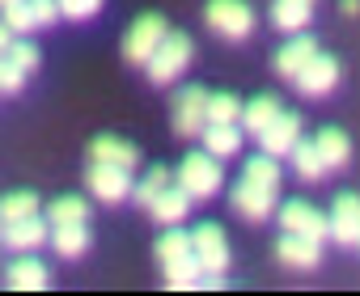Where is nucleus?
I'll return each instance as SVG.
<instances>
[{"label":"nucleus","instance_id":"nucleus-1","mask_svg":"<svg viewBox=\"0 0 360 296\" xmlns=\"http://www.w3.org/2000/svg\"><path fill=\"white\" fill-rule=\"evenodd\" d=\"M191 55H195V43H191L187 34L169 30V34L161 39V47L153 51V60L144 64V68H148V81H153V85H169V81H178V76L187 72Z\"/></svg>","mask_w":360,"mask_h":296},{"label":"nucleus","instance_id":"nucleus-2","mask_svg":"<svg viewBox=\"0 0 360 296\" xmlns=\"http://www.w3.org/2000/svg\"><path fill=\"white\" fill-rule=\"evenodd\" d=\"M178 182L191 191L195 203H200V199H212V195L221 191V182H225V174H221V157H212L208 148H204V153L183 157V166H178Z\"/></svg>","mask_w":360,"mask_h":296},{"label":"nucleus","instance_id":"nucleus-3","mask_svg":"<svg viewBox=\"0 0 360 296\" xmlns=\"http://www.w3.org/2000/svg\"><path fill=\"white\" fill-rule=\"evenodd\" d=\"M208 26L229 39V43H242L250 30H255V9L246 5V0H208Z\"/></svg>","mask_w":360,"mask_h":296},{"label":"nucleus","instance_id":"nucleus-4","mask_svg":"<svg viewBox=\"0 0 360 296\" xmlns=\"http://www.w3.org/2000/svg\"><path fill=\"white\" fill-rule=\"evenodd\" d=\"M208 97L200 85H187L174 93V106H169V119H174V131L178 135H204L208 127Z\"/></svg>","mask_w":360,"mask_h":296},{"label":"nucleus","instance_id":"nucleus-5","mask_svg":"<svg viewBox=\"0 0 360 296\" xmlns=\"http://www.w3.org/2000/svg\"><path fill=\"white\" fill-rule=\"evenodd\" d=\"M165 34H169V30H165V22H161L157 13L136 18V22L127 26V39H123V55H127V64H148Z\"/></svg>","mask_w":360,"mask_h":296},{"label":"nucleus","instance_id":"nucleus-6","mask_svg":"<svg viewBox=\"0 0 360 296\" xmlns=\"http://www.w3.org/2000/svg\"><path fill=\"white\" fill-rule=\"evenodd\" d=\"M85 182H89V191H94V199H102V203H123V199L136 191V187H131V170L110 166V161H94L89 174H85Z\"/></svg>","mask_w":360,"mask_h":296},{"label":"nucleus","instance_id":"nucleus-7","mask_svg":"<svg viewBox=\"0 0 360 296\" xmlns=\"http://www.w3.org/2000/svg\"><path fill=\"white\" fill-rule=\"evenodd\" d=\"M39 68V47L26 43V39H9L5 43V68H0V85H5V93L22 89V81Z\"/></svg>","mask_w":360,"mask_h":296},{"label":"nucleus","instance_id":"nucleus-8","mask_svg":"<svg viewBox=\"0 0 360 296\" xmlns=\"http://www.w3.org/2000/svg\"><path fill=\"white\" fill-rule=\"evenodd\" d=\"M280 229L284 233H305V237H330V216H322L318 208H309L305 199H288L280 208Z\"/></svg>","mask_w":360,"mask_h":296},{"label":"nucleus","instance_id":"nucleus-9","mask_svg":"<svg viewBox=\"0 0 360 296\" xmlns=\"http://www.w3.org/2000/svg\"><path fill=\"white\" fill-rule=\"evenodd\" d=\"M229 208L242 216V220H267L271 216V208H276V191H267V187H255V182H238L233 191H229Z\"/></svg>","mask_w":360,"mask_h":296},{"label":"nucleus","instance_id":"nucleus-10","mask_svg":"<svg viewBox=\"0 0 360 296\" xmlns=\"http://www.w3.org/2000/svg\"><path fill=\"white\" fill-rule=\"evenodd\" d=\"M191 241H195V254H200L204 271H212V275H225L229 271V241H225L221 224H195Z\"/></svg>","mask_w":360,"mask_h":296},{"label":"nucleus","instance_id":"nucleus-11","mask_svg":"<svg viewBox=\"0 0 360 296\" xmlns=\"http://www.w3.org/2000/svg\"><path fill=\"white\" fill-rule=\"evenodd\" d=\"M330 241L360 245V195H339L330 203Z\"/></svg>","mask_w":360,"mask_h":296},{"label":"nucleus","instance_id":"nucleus-12","mask_svg":"<svg viewBox=\"0 0 360 296\" xmlns=\"http://www.w3.org/2000/svg\"><path fill=\"white\" fill-rule=\"evenodd\" d=\"M292 85H297L305 97H322V93H330V89L339 85V64H335L330 55H322V51H318V55L297 72V81H292Z\"/></svg>","mask_w":360,"mask_h":296},{"label":"nucleus","instance_id":"nucleus-13","mask_svg":"<svg viewBox=\"0 0 360 296\" xmlns=\"http://www.w3.org/2000/svg\"><path fill=\"white\" fill-rule=\"evenodd\" d=\"M276 258H280L284 267L309 271V267H318V258H322V241H318V237H305V233H284V237L276 241Z\"/></svg>","mask_w":360,"mask_h":296},{"label":"nucleus","instance_id":"nucleus-14","mask_svg":"<svg viewBox=\"0 0 360 296\" xmlns=\"http://www.w3.org/2000/svg\"><path fill=\"white\" fill-rule=\"evenodd\" d=\"M259 140V148H263V153H271V157H288L292 153V148L301 144V119L297 114H280L263 135H255Z\"/></svg>","mask_w":360,"mask_h":296},{"label":"nucleus","instance_id":"nucleus-15","mask_svg":"<svg viewBox=\"0 0 360 296\" xmlns=\"http://www.w3.org/2000/svg\"><path fill=\"white\" fill-rule=\"evenodd\" d=\"M47 237H51V220H39V216H26V220L5 224V245H9L13 254H30V250H39Z\"/></svg>","mask_w":360,"mask_h":296},{"label":"nucleus","instance_id":"nucleus-16","mask_svg":"<svg viewBox=\"0 0 360 296\" xmlns=\"http://www.w3.org/2000/svg\"><path fill=\"white\" fill-rule=\"evenodd\" d=\"M314 55H318V43H314L309 34H292V39L276 51V72H280L284 81H297V72H301Z\"/></svg>","mask_w":360,"mask_h":296},{"label":"nucleus","instance_id":"nucleus-17","mask_svg":"<svg viewBox=\"0 0 360 296\" xmlns=\"http://www.w3.org/2000/svg\"><path fill=\"white\" fill-rule=\"evenodd\" d=\"M148 212L157 216V224H178V220H187V212H191V191H187L183 182H169V187L153 199Z\"/></svg>","mask_w":360,"mask_h":296},{"label":"nucleus","instance_id":"nucleus-18","mask_svg":"<svg viewBox=\"0 0 360 296\" xmlns=\"http://www.w3.org/2000/svg\"><path fill=\"white\" fill-rule=\"evenodd\" d=\"M5 288H13V292H39V288H47V267L39 258L22 254V258H13L5 267Z\"/></svg>","mask_w":360,"mask_h":296},{"label":"nucleus","instance_id":"nucleus-19","mask_svg":"<svg viewBox=\"0 0 360 296\" xmlns=\"http://www.w3.org/2000/svg\"><path fill=\"white\" fill-rule=\"evenodd\" d=\"M200 140H204L208 153H212V157H221V161L238 157V148H242V131H238V123H208Z\"/></svg>","mask_w":360,"mask_h":296},{"label":"nucleus","instance_id":"nucleus-20","mask_svg":"<svg viewBox=\"0 0 360 296\" xmlns=\"http://www.w3.org/2000/svg\"><path fill=\"white\" fill-rule=\"evenodd\" d=\"M280 114H284V110H280V97H276V93H263V97H255V102L242 110V127H246L250 135H263Z\"/></svg>","mask_w":360,"mask_h":296},{"label":"nucleus","instance_id":"nucleus-21","mask_svg":"<svg viewBox=\"0 0 360 296\" xmlns=\"http://www.w3.org/2000/svg\"><path fill=\"white\" fill-rule=\"evenodd\" d=\"M89 161H110V166H123V170H131V166H136V148H131L127 140L98 135V140L89 144Z\"/></svg>","mask_w":360,"mask_h":296},{"label":"nucleus","instance_id":"nucleus-22","mask_svg":"<svg viewBox=\"0 0 360 296\" xmlns=\"http://www.w3.org/2000/svg\"><path fill=\"white\" fill-rule=\"evenodd\" d=\"M271 26L284 34H297L309 26V0H276L271 5Z\"/></svg>","mask_w":360,"mask_h":296},{"label":"nucleus","instance_id":"nucleus-23","mask_svg":"<svg viewBox=\"0 0 360 296\" xmlns=\"http://www.w3.org/2000/svg\"><path fill=\"white\" fill-rule=\"evenodd\" d=\"M288 157H292V170H297V178H301V182H318V178L330 170V166L322 161V153H318V140H309V144L301 140Z\"/></svg>","mask_w":360,"mask_h":296},{"label":"nucleus","instance_id":"nucleus-24","mask_svg":"<svg viewBox=\"0 0 360 296\" xmlns=\"http://www.w3.org/2000/svg\"><path fill=\"white\" fill-rule=\"evenodd\" d=\"M51 245L60 258H81L89 250V229L85 224H51Z\"/></svg>","mask_w":360,"mask_h":296},{"label":"nucleus","instance_id":"nucleus-25","mask_svg":"<svg viewBox=\"0 0 360 296\" xmlns=\"http://www.w3.org/2000/svg\"><path fill=\"white\" fill-rule=\"evenodd\" d=\"M318 153H322V161H326L330 170H343L347 157H352V144H347V135H343L339 127H322V131H318Z\"/></svg>","mask_w":360,"mask_h":296},{"label":"nucleus","instance_id":"nucleus-26","mask_svg":"<svg viewBox=\"0 0 360 296\" xmlns=\"http://www.w3.org/2000/svg\"><path fill=\"white\" fill-rule=\"evenodd\" d=\"M161 271H165V283L169 288H200V279H204L200 254H187V258H178V262H165Z\"/></svg>","mask_w":360,"mask_h":296},{"label":"nucleus","instance_id":"nucleus-27","mask_svg":"<svg viewBox=\"0 0 360 296\" xmlns=\"http://www.w3.org/2000/svg\"><path fill=\"white\" fill-rule=\"evenodd\" d=\"M280 157H271V153H263V148H259V157H250L246 161V182H255V187H267V191H276L280 187V166H276Z\"/></svg>","mask_w":360,"mask_h":296},{"label":"nucleus","instance_id":"nucleus-28","mask_svg":"<svg viewBox=\"0 0 360 296\" xmlns=\"http://www.w3.org/2000/svg\"><path fill=\"white\" fill-rule=\"evenodd\" d=\"M85 216H89V203L81 195H60L47 208V220L51 224H85Z\"/></svg>","mask_w":360,"mask_h":296},{"label":"nucleus","instance_id":"nucleus-29","mask_svg":"<svg viewBox=\"0 0 360 296\" xmlns=\"http://www.w3.org/2000/svg\"><path fill=\"white\" fill-rule=\"evenodd\" d=\"M26 30H39V18L30 9V0H13V5H5V43L26 34Z\"/></svg>","mask_w":360,"mask_h":296},{"label":"nucleus","instance_id":"nucleus-30","mask_svg":"<svg viewBox=\"0 0 360 296\" xmlns=\"http://www.w3.org/2000/svg\"><path fill=\"white\" fill-rule=\"evenodd\" d=\"M169 182H174V178H169V170H165V166H157V170H148V174H144V178L136 182L131 199H136L140 208H153V199H157V195H161V191H165Z\"/></svg>","mask_w":360,"mask_h":296},{"label":"nucleus","instance_id":"nucleus-31","mask_svg":"<svg viewBox=\"0 0 360 296\" xmlns=\"http://www.w3.org/2000/svg\"><path fill=\"white\" fill-rule=\"evenodd\" d=\"M187 254H195L191 233H165V237L157 241V262H161V267H165V262H178V258H187Z\"/></svg>","mask_w":360,"mask_h":296},{"label":"nucleus","instance_id":"nucleus-32","mask_svg":"<svg viewBox=\"0 0 360 296\" xmlns=\"http://www.w3.org/2000/svg\"><path fill=\"white\" fill-rule=\"evenodd\" d=\"M0 216H5V224L26 220V216H39V195H30V191H13L5 203H0Z\"/></svg>","mask_w":360,"mask_h":296},{"label":"nucleus","instance_id":"nucleus-33","mask_svg":"<svg viewBox=\"0 0 360 296\" xmlns=\"http://www.w3.org/2000/svg\"><path fill=\"white\" fill-rule=\"evenodd\" d=\"M242 102L233 93H212L208 97V123H242Z\"/></svg>","mask_w":360,"mask_h":296},{"label":"nucleus","instance_id":"nucleus-34","mask_svg":"<svg viewBox=\"0 0 360 296\" xmlns=\"http://www.w3.org/2000/svg\"><path fill=\"white\" fill-rule=\"evenodd\" d=\"M60 9H64L68 22H89L102 9V0H60Z\"/></svg>","mask_w":360,"mask_h":296},{"label":"nucleus","instance_id":"nucleus-35","mask_svg":"<svg viewBox=\"0 0 360 296\" xmlns=\"http://www.w3.org/2000/svg\"><path fill=\"white\" fill-rule=\"evenodd\" d=\"M30 9H34L39 26H56V22L64 18V9H60V0H30Z\"/></svg>","mask_w":360,"mask_h":296},{"label":"nucleus","instance_id":"nucleus-36","mask_svg":"<svg viewBox=\"0 0 360 296\" xmlns=\"http://www.w3.org/2000/svg\"><path fill=\"white\" fill-rule=\"evenodd\" d=\"M343 13H352V18H356V13H360V0H343Z\"/></svg>","mask_w":360,"mask_h":296},{"label":"nucleus","instance_id":"nucleus-37","mask_svg":"<svg viewBox=\"0 0 360 296\" xmlns=\"http://www.w3.org/2000/svg\"><path fill=\"white\" fill-rule=\"evenodd\" d=\"M5 5H13V0H5Z\"/></svg>","mask_w":360,"mask_h":296},{"label":"nucleus","instance_id":"nucleus-38","mask_svg":"<svg viewBox=\"0 0 360 296\" xmlns=\"http://www.w3.org/2000/svg\"><path fill=\"white\" fill-rule=\"evenodd\" d=\"M309 5H314V0H309Z\"/></svg>","mask_w":360,"mask_h":296}]
</instances>
